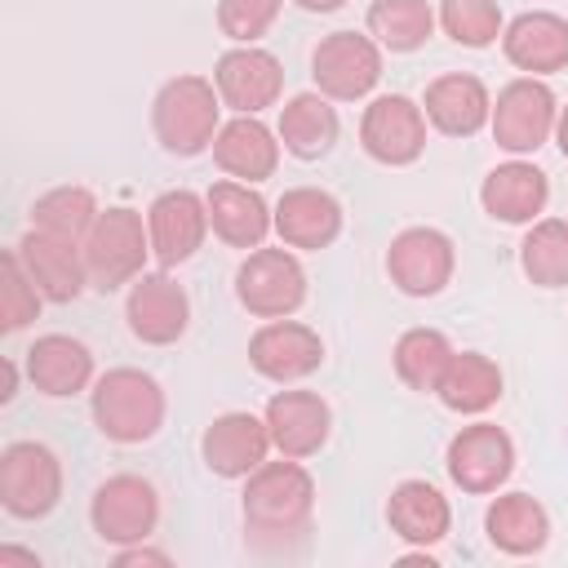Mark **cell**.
<instances>
[{
  "label": "cell",
  "mask_w": 568,
  "mask_h": 568,
  "mask_svg": "<svg viewBox=\"0 0 568 568\" xmlns=\"http://www.w3.org/2000/svg\"><path fill=\"white\" fill-rule=\"evenodd\" d=\"M244 528L257 541H288L302 537L311 515H315V479L297 457L262 462L240 493Z\"/></svg>",
  "instance_id": "obj_1"
},
{
  "label": "cell",
  "mask_w": 568,
  "mask_h": 568,
  "mask_svg": "<svg viewBox=\"0 0 568 568\" xmlns=\"http://www.w3.org/2000/svg\"><path fill=\"white\" fill-rule=\"evenodd\" d=\"M222 129V98L217 84L204 75H173L160 84L151 102V133L169 155H204Z\"/></svg>",
  "instance_id": "obj_2"
},
{
  "label": "cell",
  "mask_w": 568,
  "mask_h": 568,
  "mask_svg": "<svg viewBox=\"0 0 568 568\" xmlns=\"http://www.w3.org/2000/svg\"><path fill=\"white\" fill-rule=\"evenodd\" d=\"M164 390L151 373L142 368H106L93 377L89 390V413L102 439L111 444H146L164 426Z\"/></svg>",
  "instance_id": "obj_3"
},
{
  "label": "cell",
  "mask_w": 568,
  "mask_h": 568,
  "mask_svg": "<svg viewBox=\"0 0 568 568\" xmlns=\"http://www.w3.org/2000/svg\"><path fill=\"white\" fill-rule=\"evenodd\" d=\"M151 257V231L146 217L138 209H102L84 235V266H89V284L102 293H115L124 284H133L146 271Z\"/></svg>",
  "instance_id": "obj_4"
},
{
  "label": "cell",
  "mask_w": 568,
  "mask_h": 568,
  "mask_svg": "<svg viewBox=\"0 0 568 568\" xmlns=\"http://www.w3.org/2000/svg\"><path fill=\"white\" fill-rule=\"evenodd\" d=\"M235 297L257 320H288L306 302V271L288 244L280 248H248L235 266Z\"/></svg>",
  "instance_id": "obj_5"
},
{
  "label": "cell",
  "mask_w": 568,
  "mask_h": 568,
  "mask_svg": "<svg viewBox=\"0 0 568 568\" xmlns=\"http://www.w3.org/2000/svg\"><path fill=\"white\" fill-rule=\"evenodd\" d=\"M555 120H559V102L555 89L541 75H519L510 80L497 98H493V142L510 155H532L555 138Z\"/></svg>",
  "instance_id": "obj_6"
},
{
  "label": "cell",
  "mask_w": 568,
  "mask_h": 568,
  "mask_svg": "<svg viewBox=\"0 0 568 568\" xmlns=\"http://www.w3.org/2000/svg\"><path fill=\"white\" fill-rule=\"evenodd\" d=\"M62 501V462L49 444L18 439L0 453V506L13 519H44Z\"/></svg>",
  "instance_id": "obj_7"
},
{
  "label": "cell",
  "mask_w": 568,
  "mask_h": 568,
  "mask_svg": "<svg viewBox=\"0 0 568 568\" xmlns=\"http://www.w3.org/2000/svg\"><path fill=\"white\" fill-rule=\"evenodd\" d=\"M382 53L368 31H328L311 49V80L333 102H359L382 80Z\"/></svg>",
  "instance_id": "obj_8"
},
{
  "label": "cell",
  "mask_w": 568,
  "mask_h": 568,
  "mask_svg": "<svg viewBox=\"0 0 568 568\" xmlns=\"http://www.w3.org/2000/svg\"><path fill=\"white\" fill-rule=\"evenodd\" d=\"M89 524L106 546H133L146 541L160 524V493L142 475H111L93 488Z\"/></svg>",
  "instance_id": "obj_9"
},
{
  "label": "cell",
  "mask_w": 568,
  "mask_h": 568,
  "mask_svg": "<svg viewBox=\"0 0 568 568\" xmlns=\"http://www.w3.org/2000/svg\"><path fill=\"white\" fill-rule=\"evenodd\" d=\"M444 470L448 479L470 493V497H488L497 493L510 470H515V439L497 426V422H470L448 439L444 453Z\"/></svg>",
  "instance_id": "obj_10"
},
{
  "label": "cell",
  "mask_w": 568,
  "mask_h": 568,
  "mask_svg": "<svg viewBox=\"0 0 568 568\" xmlns=\"http://www.w3.org/2000/svg\"><path fill=\"white\" fill-rule=\"evenodd\" d=\"M359 146L386 169L417 164L422 151H426V111H422V102H413L404 93H377L359 115Z\"/></svg>",
  "instance_id": "obj_11"
},
{
  "label": "cell",
  "mask_w": 568,
  "mask_h": 568,
  "mask_svg": "<svg viewBox=\"0 0 568 568\" xmlns=\"http://www.w3.org/2000/svg\"><path fill=\"white\" fill-rule=\"evenodd\" d=\"M457 266L453 240L439 226H404L386 248V275L404 297H435Z\"/></svg>",
  "instance_id": "obj_12"
},
{
  "label": "cell",
  "mask_w": 568,
  "mask_h": 568,
  "mask_svg": "<svg viewBox=\"0 0 568 568\" xmlns=\"http://www.w3.org/2000/svg\"><path fill=\"white\" fill-rule=\"evenodd\" d=\"M124 320H129V333L142 346H173L191 324V297L164 266L160 271H142L129 284Z\"/></svg>",
  "instance_id": "obj_13"
},
{
  "label": "cell",
  "mask_w": 568,
  "mask_h": 568,
  "mask_svg": "<svg viewBox=\"0 0 568 568\" xmlns=\"http://www.w3.org/2000/svg\"><path fill=\"white\" fill-rule=\"evenodd\" d=\"M213 84H217L222 106H231L235 115H262L284 93V67H280V58L271 49L231 44L213 62Z\"/></svg>",
  "instance_id": "obj_14"
},
{
  "label": "cell",
  "mask_w": 568,
  "mask_h": 568,
  "mask_svg": "<svg viewBox=\"0 0 568 568\" xmlns=\"http://www.w3.org/2000/svg\"><path fill=\"white\" fill-rule=\"evenodd\" d=\"M146 231H151V257L173 271L182 262H191L204 244V235L213 231L209 226V204L204 195L178 186V191H160L146 209Z\"/></svg>",
  "instance_id": "obj_15"
},
{
  "label": "cell",
  "mask_w": 568,
  "mask_h": 568,
  "mask_svg": "<svg viewBox=\"0 0 568 568\" xmlns=\"http://www.w3.org/2000/svg\"><path fill=\"white\" fill-rule=\"evenodd\" d=\"M248 364H253L257 377H266L275 386H293V382H306L324 364V342L311 324L266 320L248 337Z\"/></svg>",
  "instance_id": "obj_16"
},
{
  "label": "cell",
  "mask_w": 568,
  "mask_h": 568,
  "mask_svg": "<svg viewBox=\"0 0 568 568\" xmlns=\"http://www.w3.org/2000/svg\"><path fill=\"white\" fill-rule=\"evenodd\" d=\"M13 248L27 266V275L36 280V288L44 293V302L67 306L89 288V266H84V244L80 240H62V235H49V231L31 226Z\"/></svg>",
  "instance_id": "obj_17"
},
{
  "label": "cell",
  "mask_w": 568,
  "mask_h": 568,
  "mask_svg": "<svg viewBox=\"0 0 568 568\" xmlns=\"http://www.w3.org/2000/svg\"><path fill=\"white\" fill-rule=\"evenodd\" d=\"M266 430L280 457H315L333 435V408L315 390H275L266 399Z\"/></svg>",
  "instance_id": "obj_18"
},
{
  "label": "cell",
  "mask_w": 568,
  "mask_h": 568,
  "mask_svg": "<svg viewBox=\"0 0 568 568\" xmlns=\"http://www.w3.org/2000/svg\"><path fill=\"white\" fill-rule=\"evenodd\" d=\"M271 448L275 444H271L266 417H253V413H222L200 435V457L217 479H248Z\"/></svg>",
  "instance_id": "obj_19"
},
{
  "label": "cell",
  "mask_w": 568,
  "mask_h": 568,
  "mask_svg": "<svg viewBox=\"0 0 568 568\" xmlns=\"http://www.w3.org/2000/svg\"><path fill=\"white\" fill-rule=\"evenodd\" d=\"M422 111H426V124L444 138H475L488 115H493V93L479 75L470 71H448V75H435L426 84V98H422Z\"/></svg>",
  "instance_id": "obj_20"
},
{
  "label": "cell",
  "mask_w": 568,
  "mask_h": 568,
  "mask_svg": "<svg viewBox=\"0 0 568 568\" xmlns=\"http://www.w3.org/2000/svg\"><path fill=\"white\" fill-rule=\"evenodd\" d=\"M204 204H209V226L226 248H262L266 235L275 231V209L248 182L222 178L204 191Z\"/></svg>",
  "instance_id": "obj_21"
},
{
  "label": "cell",
  "mask_w": 568,
  "mask_h": 568,
  "mask_svg": "<svg viewBox=\"0 0 568 568\" xmlns=\"http://www.w3.org/2000/svg\"><path fill=\"white\" fill-rule=\"evenodd\" d=\"M342 222H346V213H342L337 195H328L324 186H288L275 200V235L288 248L320 253L342 235Z\"/></svg>",
  "instance_id": "obj_22"
},
{
  "label": "cell",
  "mask_w": 568,
  "mask_h": 568,
  "mask_svg": "<svg viewBox=\"0 0 568 568\" xmlns=\"http://www.w3.org/2000/svg\"><path fill=\"white\" fill-rule=\"evenodd\" d=\"M22 368H27V382L49 399H71L93 386V351L67 333L36 337L22 355Z\"/></svg>",
  "instance_id": "obj_23"
},
{
  "label": "cell",
  "mask_w": 568,
  "mask_h": 568,
  "mask_svg": "<svg viewBox=\"0 0 568 568\" xmlns=\"http://www.w3.org/2000/svg\"><path fill=\"white\" fill-rule=\"evenodd\" d=\"M479 204H484V213H488L493 222L528 226V222H537V217L546 213V204H550V182H546V173H541L537 164H528L524 155H515V160L497 164V169L484 178Z\"/></svg>",
  "instance_id": "obj_24"
},
{
  "label": "cell",
  "mask_w": 568,
  "mask_h": 568,
  "mask_svg": "<svg viewBox=\"0 0 568 568\" xmlns=\"http://www.w3.org/2000/svg\"><path fill=\"white\" fill-rule=\"evenodd\" d=\"M501 53L524 75H555L568 67V18L550 9H528L506 22Z\"/></svg>",
  "instance_id": "obj_25"
},
{
  "label": "cell",
  "mask_w": 568,
  "mask_h": 568,
  "mask_svg": "<svg viewBox=\"0 0 568 568\" xmlns=\"http://www.w3.org/2000/svg\"><path fill=\"white\" fill-rule=\"evenodd\" d=\"M213 164L235 182H266L280 169V133H271L257 115H235L213 138Z\"/></svg>",
  "instance_id": "obj_26"
},
{
  "label": "cell",
  "mask_w": 568,
  "mask_h": 568,
  "mask_svg": "<svg viewBox=\"0 0 568 568\" xmlns=\"http://www.w3.org/2000/svg\"><path fill=\"white\" fill-rule=\"evenodd\" d=\"M386 524H390V532H395L399 541L426 550V546H439V541L448 537V528H453V506H448V497H444L435 484H426V479H404V484H395L390 497H386Z\"/></svg>",
  "instance_id": "obj_27"
},
{
  "label": "cell",
  "mask_w": 568,
  "mask_h": 568,
  "mask_svg": "<svg viewBox=\"0 0 568 568\" xmlns=\"http://www.w3.org/2000/svg\"><path fill=\"white\" fill-rule=\"evenodd\" d=\"M275 133H280V146H284L293 160H324V155L337 146L342 120H337L333 98H324V93L315 89V93H293V98L280 106Z\"/></svg>",
  "instance_id": "obj_28"
},
{
  "label": "cell",
  "mask_w": 568,
  "mask_h": 568,
  "mask_svg": "<svg viewBox=\"0 0 568 568\" xmlns=\"http://www.w3.org/2000/svg\"><path fill=\"white\" fill-rule=\"evenodd\" d=\"M501 368L497 359H488L484 351H453L444 373H439V386H435V399L448 408V413H462V417H479L488 413L497 399H501Z\"/></svg>",
  "instance_id": "obj_29"
},
{
  "label": "cell",
  "mask_w": 568,
  "mask_h": 568,
  "mask_svg": "<svg viewBox=\"0 0 568 568\" xmlns=\"http://www.w3.org/2000/svg\"><path fill=\"white\" fill-rule=\"evenodd\" d=\"M484 532L501 555H537L550 541V515L532 493H501L484 515Z\"/></svg>",
  "instance_id": "obj_30"
},
{
  "label": "cell",
  "mask_w": 568,
  "mask_h": 568,
  "mask_svg": "<svg viewBox=\"0 0 568 568\" xmlns=\"http://www.w3.org/2000/svg\"><path fill=\"white\" fill-rule=\"evenodd\" d=\"M435 9L426 0H373L364 13L368 36L386 53H417L435 36Z\"/></svg>",
  "instance_id": "obj_31"
},
{
  "label": "cell",
  "mask_w": 568,
  "mask_h": 568,
  "mask_svg": "<svg viewBox=\"0 0 568 568\" xmlns=\"http://www.w3.org/2000/svg\"><path fill=\"white\" fill-rule=\"evenodd\" d=\"M519 271L537 288H568V222L564 217L528 222L524 244H519Z\"/></svg>",
  "instance_id": "obj_32"
},
{
  "label": "cell",
  "mask_w": 568,
  "mask_h": 568,
  "mask_svg": "<svg viewBox=\"0 0 568 568\" xmlns=\"http://www.w3.org/2000/svg\"><path fill=\"white\" fill-rule=\"evenodd\" d=\"M448 355H453V342H448L439 328H408V333H399V342H395V351H390V364H395V377H399L408 390L435 395Z\"/></svg>",
  "instance_id": "obj_33"
},
{
  "label": "cell",
  "mask_w": 568,
  "mask_h": 568,
  "mask_svg": "<svg viewBox=\"0 0 568 568\" xmlns=\"http://www.w3.org/2000/svg\"><path fill=\"white\" fill-rule=\"evenodd\" d=\"M98 213L102 209H98V200H93L89 186H53V191H44L31 204V226L84 244V235H89V226H93Z\"/></svg>",
  "instance_id": "obj_34"
},
{
  "label": "cell",
  "mask_w": 568,
  "mask_h": 568,
  "mask_svg": "<svg viewBox=\"0 0 568 568\" xmlns=\"http://www.w3.org/2000/svg\"><path fill=\"white\" fill-rule=\"evenodd\" d=\"M435 18H439L444 36L462 49H488L506 31V18H501L497 0H439Z\"/></svg>",
  "instance_id": "obj_35"
},
{
  "label": "cell",
  "mask_w": 568,
  "mask_h": 568,
  "mask_svg": "<svg viewBox=\"0 0 568 568\" xmlns=\"http://www.w3.org/2000/svg\"><path fill=\"white\" fill-rule=\"evenodd\" d=\"M44 306V293L36 288V280L27 275L18 248H4L0 253V328L4 333H18L27 328Z\"/></svg>",
  "instance_id": "obj_36"
},
{
  "label": "cell",
  "mask_w": 568,
  "mask_h": 568,
  "mask_svg": "<svg viewBox=\"0 0 568 568\" xmlns=\"http://www.w3.org/2000/svg\"><path fill=\"white\" fill-rule=\"evenodd\" d=\"M284 0H217V31L231 44H257L275 18H280Z\"/></svg>",
  "instance_id": "obj_37"
},
{
  "label": "cell",
  "mask_w": 568,
  "mask_h": 568,
  "mask_svg": "<svg viewBox=\"0 0 568 568\" xmlns=\"http://www.w3.org/2000/svg\"><path fill=\"white\" fill-rule=\"evenodd\" d=\"M115 564H120V568H129V564H169V555H164V550H151V546H142V541H133V546H115Z\"/></svg>",
  "instance_id": "obj_38"
},
{
  "label": "cell",
  "mask_w": 568,
  "mask_h": 568,
  "mask_svg": "<svg viewBox=\"0 0 568 568\" xmlns=\"http://www.w3.org/2000/svg\"><path fill=\"white\" fill-rule=\"evenodd\" d=\"M0 568H40V559L31 550H18V546H0Z\"/></svg>",
  "instance_id": "obj_39"
},
{
  "label": "cell",
  "mask_w": 568,
  "mask_h": 568,
  "mask_svg": "<svg viewBox=\"0 0 568 568\" xmlns=\"http://www.w3.org/2000/svg\"><path fill=\"white\" fill-rule=\"evenodd\" d=\"M18 395V359H4V390H0V399L9 404Z\"/></svg>",
  "instance_id": "obj_40"
},
{
  "label": "cell",
  "mask_w": 568,
  "mask_h": 568,
  "mask_svg": "<svg viewBox=\"0 0 568 568\" xmlns=\"http://www.w3.org/2000/svg\"><path fill=\"white\" fill-rule=\"evenodd\" d=\"M297 9H306V13H333V9H342L346 0H293Z\"/></svg>",
  "instance_id": "obj_41"
},
{
  "label": "cell",
  "mask_w": 568,
  "mask_h": 568,
  "mask_svg": "<svg viewBox=\"0 0 568 568\" xmlns=\"http://www.w3.org/2000/svg\"><path fill=\"white\" fill-rule=\"evenodd\" d=\"M555 142H559V151H564V160H568V106H559V120H555Z\"/></svg>",
  "instance_id": "obj_42"
}]
</instances>
